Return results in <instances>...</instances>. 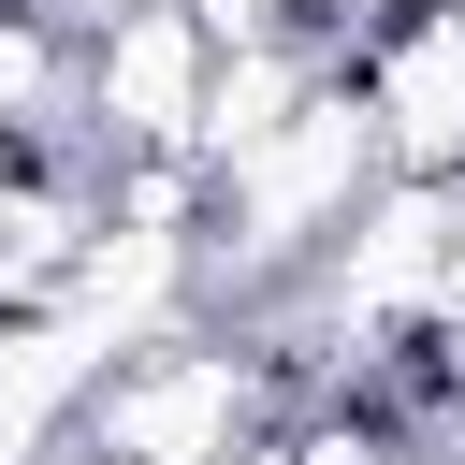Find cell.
<instances>
[{"instance_id":"5b68a950","label":"cell","mask_w":465,"mask_h":465,"mask_svg":"<svg viewBox=\"0 0 465 465\" xmlns=\"http://www.w3.org/2000/svg\"><path fill=\"white\" fill-rule=\"evenodd\" d=\"M29 15H58V29H102V15H116V0H29Z\"/></svg>"},{"instance_id":"7a4b0ae2","label":"cell","mask_w":465,"mask_h":465,"mask_svg":"<svg viewBox=\"0 0 465 465\" xmlns=\"http://www.w3.org/2000/svg\"><path fill=\"white\" fill-rule=\"evenodd\" d=\"M203 73H218V44H203L189 0H116V15L87 29V58H73V116H87L116 160H189Z\"/></svg>"},{"instance_id":"52a82bcc","label":"cell","mask_w":465,"mask_h":465,"mask_svg":"<svg viewBox=\"0 0 465 465\" xmlns=\"http://www.w3.org/2000/svg\"><path fill=\"white\" fill-rule=\"evenodd\" d=\"M58 465H116V450H58Z\"/></svg>"},{"instance_id":"6da1fadb","label":"cell","mask_w":465,"mask_h":465,"mask_svg":"<svg viewBox=\"0 0 465 465\" xmlns=\"http://www.w3.org/2000/svg\"><path fill=\"white\" fill-rule=\"evenodd\" d=\"M262 407H276L262 349H232V334H145L87 392V450H116V465H218V450L262 436Z\"/></svg>"},{"instance_id":"8992f818","label":"cell","mask_w":465,"mask_h":465,"mask_svg":"<svg viewBox=\"0 0 465 465\" xmlns=\"http://www.w3.org/2000/svg\"><path fill=\"white\" fill-rule=\"evenodd\" d=\"M218 465H291V436H247V450H218Z\"/></svg>"},{"instance_id":"3957f363","label":"cell","mask_w":465,"mask_h":465,"mask_svg":"<svg viewBox=\"0 0 465 465\" xmlns=\"http://www.w3.org/2000/svg\"><path fill=\"white\" fill-rule=\"evenodd\" d=\"M465 247V174H378L334 247H320V320L334 334H392V320H436V276Z\"/></svg>"},{"instance_id":"277c9868","label":"cell","mask_w":465,"mask_h":465,"mask_svg":"<svg viewBox=\"0 0 465 465\" xmlns=\"http://www.w3.org/2000/svg\"><path fill=\"white\" fill-rule=\"evenodd\" d=\"M363 116H378L392 174H465V0L363 44Z\"/></svg>"}]
</instances>
